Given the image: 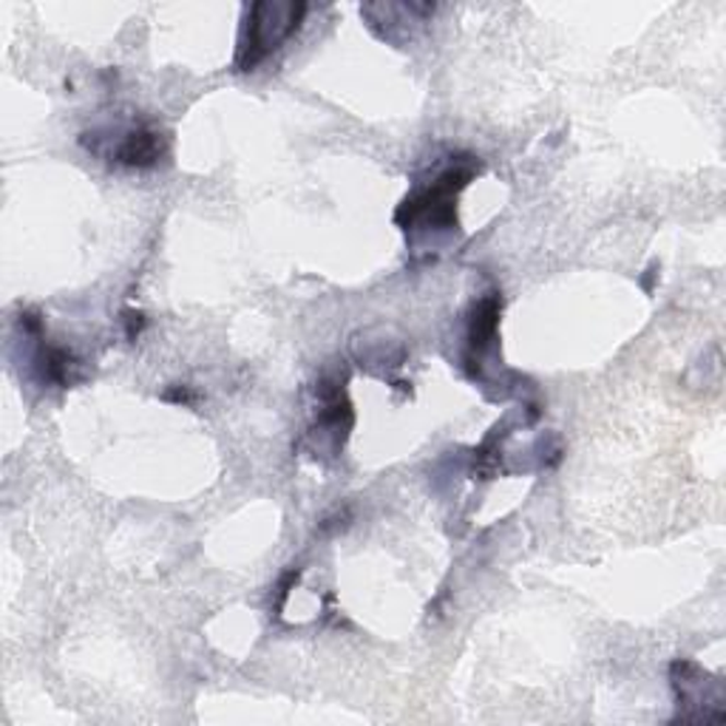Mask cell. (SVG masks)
Masks as SVG:
<instances>
[{
	"label": "cell",
	"instance_id": "obj_5",
	"mask_svg": "<svg viewBox=\"0 0 726 726\" xmlns=\"http://www.w3.org/2000/svg\"><path fill=\"white\" fill-rule=\"evenodd\" d=\"M78 367L74 358H71L66 349H46L43 353V378L51 383H60V386H71L74 383V374L71 369Z\"/></svg>",
	"mask_w": 726,
	"mask_h": 726
},
{
	"label": "cell",
	"instance_id": "obj_2",
	"mask_svg": "<svg viewBox=\"0 0 726 726\" xmlns=\"http://www.w3.org/2000/svg\"><path fill=\"white\" fill-rule=\"evenodd\" d=\"M307 12V3H253L239 46V71H250L287 40Z\"/></svg>",
	"mask_w": 726,
	"mask_h": 726
},
{
	"label": "cell",
	"instance_id": "obj_4",
	"mask_svg": "<svg viewBox=\"0 0 726 726\" xmlns=\"http://www.w3.org/2000/svg\"><path fill=\"white\" fill-rule=\"evenodd\" d=\"M500 310L502 301L497 296L483 298V301L474 307V316L472 321H468V349H472V355H483L488 346H491V341L497 338Z\"/></svg>",
	"mask_w": 726,
	"mask_h": 726
},
{
	"label": "cell",
	"instance_id": "obj_6",
	"mask_svg": "<svg viewBox=\"0 0 726 726\" xmlns=\"http://www.w3.org/2000/svg\"><path fill=\"white\" fill-rule=\"evenodd\" d=\"M128 318H131V321H128V338H136V332H140V326H142V316L140 312H136V316L131 312Z\"/></svg>",
	"mask_w": 726,
	"mask_h": 726
},
{
	"label": "cell",
	"instance_id": "obj_3",
	"mask_svg": "<svg viewBox=\"0 0 726 726\" xmlns=\"http://www.w3.org/2000/svg\"><path fill=\"white\" fill-rule=\"evenodd\" d=\"M165 154V140L154 128H136L122 136V142L114 148V159L128 168H151L159 163Z\"/></svg>",
	"mask_w": 726,
	"mask_h": 726
},
{
	"label": "cell",
	"instance_id": "obj_1",
	"mask_svg": "<svg viewBox=\"0 0 726 726\" xmlns=\"http://www.w3.org/2000/svg\"><path fill=\"white\" fill-rule=\"evenodd\" d=\"M474 177L472 165H452L445 168L429 188H420L412 197L403 199L397 207L395 222L403 230L429 227V230H452L457 227V197Z\"/></svg>",
	"mask_w": 726,
	"mask_h": 726
}]
</instances>
